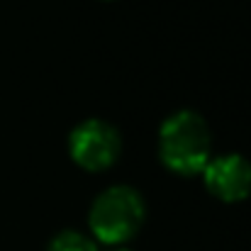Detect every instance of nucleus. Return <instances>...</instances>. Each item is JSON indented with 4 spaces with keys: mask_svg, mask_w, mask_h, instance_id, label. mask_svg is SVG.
Masks as SVG:
<instances>
[{
    "mask_svg": "<svg viewBox=\"0 0 251 251\" xmlns=\"http://www.w3.org/2000/svg\"><path fill=\"white\" fill-rule=\"evenodd\" d=\"M210 127L193 110H178L159 129V156L164 166L180 176L202 173L210 161Z\"/></svg>",
    "mask_w": 251,
    "mask_h": 251,
    "instance_id": "f257e3e1",
    "label": "nucleus"
},
{
    "mask_svg": "<svg viewBox=\"0 0 251 251\" xmlns=\"http://www.w3.org/2000/svg\"><path fill=\"white\" fill-rule=\"evenodd\" d=\"M144 222V200L129 185H112L102 190L90 205L88 225L98 242L117 247L132 239Z\"/></svg>",
    "mask_w": 251,
    "mask_h": 251,
    "instance_id": "f03ea898",
    "label": "nucleus"
},
{
    "mask_svg": "<svg viewBox=\"0 0 251 251\" xmlns=\"http://www.w3.org/2000/svg\"><path fill=\"white\" fill-rule=\"evenodd\" d=\"M120 151H122L120 132L98 117L83 120L78 127H74L69 137V154L85 171L110 168L117 161Z\"/></svg>",
    "mask_w": 251,
    "mask_h": 251,
    "instance_id": "7ed1b4c3",
    "label": "nucleus"
},
{
    "mask_svg": "<svg viewBox=\"0 0 251 251\" xmlns=\"http://www.w3.org/2000/svg\"><path fill=\"white\" fill-rule=\"evenodd\" d=\"M202 178L207 190L222 202H239L251 195V164L239 154L210 159Z\"/></svg>",
    "mask_w": 251,
    "mask_h": 251,
    "instance_id": "20e7f679",
    "label": "nucleus"
},
{
    "mask_svg": "<svg viewBox=\"0 0 251 251\" xmlns=\"http://www.w3.org/2000/svg\"><path fill=\"white\" fill-rule=\"evenodd\" d=\"M47 251H98V244L81 232H61L51 239Z\"/></svg>",
    "mask_w": 251,
    "mask_h": 251,
    "instance_id": "39448f33",
    "label": "nucleus"
},
{
    "mask_svg": "<svg viewBox=\"0 0 251 251\" xmlns=\"http://www.w3.org/2000/svg\"><path fill=\"white\" fill-rule=\"evenodd\" d=\"M115 251H129V249H115Z\"/></svg>",
    "mask_w": 251,
    "mask_h": 251,
    "instance_id": "423d86ee",
    "label": "nucleus"
}]
</instances>
